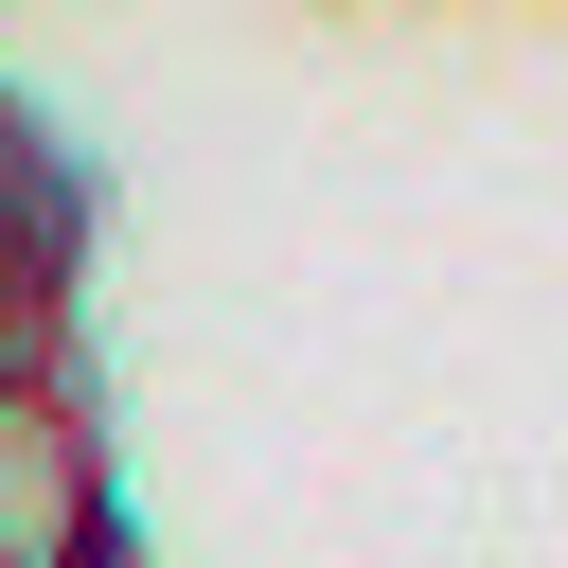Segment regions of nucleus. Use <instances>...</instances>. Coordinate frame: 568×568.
I'll return each instance as SVG.
<instances>
[{
  "label": "nucleus",
  "instance_id": "obj_1",
  "mask_svg": "<svg viewBox=\"0 0 568 568\" xmlns=\"http://www.w3.org/2000/svg\"><path fill=\"white\" fill-rule=\"evenodd\" d=\"M106 532V426L89 390H0V568H89Z\"/></svg>",
  "mask_w": 568,
  "mask_h": 568
},
{
  "label": "nucleus",
  "instance_id": "obj_2",
  "mask_svg": "<svg viewBox=\"0 0 568 568\" xmlns=\"http://www.w3.org/2000/svg\"><path fill=\"white\" fill-rule=\"evenodd\" d=\"M71 266H89V160L0 106V284H71Z\"/></svg>",
  "mask_w": 568,
  "mask_h": 568
},
{
  "label": "nucleus",
  "instance_id": "obj_3",
  "mask_svg": "<svg viewBox=\"0 0 568 568\" xmlns=\"http://www.w3.org/2000/svg\"><path fill=\"white\" fill-rule=\"evenodd\" d=\"M89 568H142V550H89Z\"/></svg>",
  "mask_w": 568,
  "mask_h": 568
}]
</instances>
